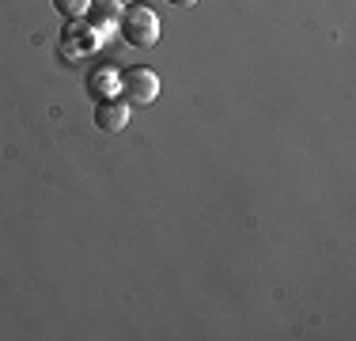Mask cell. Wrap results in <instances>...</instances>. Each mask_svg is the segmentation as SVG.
Returning <instances> with one entry per match:
<instances>
[{"label": "cell", "instance_id": "6da1fadb", "mask_svg": "<svg viewBox=\"0 0 356 341\" xmlns=\"http://www.w3.org/2000/svg\"><path fill=\"white\" fill-rule=\"evenodd\" d=\"M122 38L137 49H152L159 42V15L152 12L148 4H129L122 12V23H118Z\"/></svg>", "mask_w": 356, "mask_h": 341}, {"label": "cell", "instance_id": "7a4b0ae2", "mask_svg": "<svg viewBox=\"0 0 356 341\" xmlns=\"http://www.w3.org/2000/svg\"><path fill=\"white\" fill-rule=\"evenodd\" d=\"M118 91H122V99L129 102V106H148V102H156L159 95V76L152 72V68H125L122 76H118Z\"/></svg>", "mask_w": 356, "mask_h": 341}, {"label": "cell", "instance_id": "3957f363", "mask_svg": "<svg viewBox=\"0 0 356 341\" xmlns=\"http://www.w3.org/2000/svg\"><path fill=\"white\" fill-rule=\"evenodd\" d=\"M83 23H88L99 38H106V34H114L118 23H122V4H118V0H91L88 12H83Z\"/></svg>", "mask_w": 356, "mask_h": 341}, {"label": "cell", "instance_id": "277c9868", "mask_svg": "<svg viewBox=\"0 0 356 341\" xmlns=\"http://www.w3.org/2000/svg\"><path fill=\"white\" fill-rule=\"evenodd\" d=\"M95 125L103 133H122L129 125V102L122 95H106L95 102Z\"/></svg>", "mask_w": 356, "mask_h": 341}, {"label": "cell", "instance_id": "5b68a950", "mask_svg": "<svg viewBox=\"0 0 356 341\" xmlns=\"http://www.w3.org/2000/svg\"><path fill=\"white\" fill-rule=\"evenodd\" d=\"M95 46H99V34H91L88 23L72 19L69 27H65V38H61V54L65 57H83V54H91Z\"/></svg>", "mask_w": 356, "mask_h": 341}, {"label": "cell", "instance_id": "8992f818", "mask_svg": "<svg viewBox=\"0 0 356 341\" xmlns=\"http://www.w3.org/2000/svg\"><path fill=\"white\" fill-rule=\"evenodd\" d=\"M118 76L122 72H114V68H99V72L91 76V95L106 99V91H118Z\"/></svg>", "mask_w": 356, "mask_h": 341}, {"label": "cell", "instance_id": "52a82bcc", "mask_svg": "<svg viewBox=\"0 0 356 341\" xmlns=\"http://www.w3.org/2000/svg\"><path fill=\"white\" fill-rule=\"evenodd\" d=\"M88 4H91V0H54V8L61 15H69V19H80V15L88 12Z\"/></svg>", "mask_w": 356, "mask_h": 341}, {"label": "cell", "instance_id": "ba28073f", "mask_svg": "<svg viewBox=\"0 0 356 341\" xmlns=\"http://www.w3.org/2000/svg\"><path fill=\"white\" fill-rule=\"evenodd\" d=\"M171 4H178V8H193L197 0H171Z\"/></svg>", "mask_w": 356, "mask_h": 341}]
</instances>
